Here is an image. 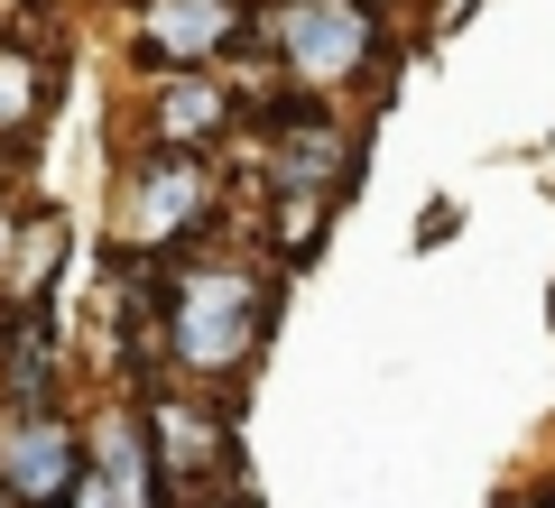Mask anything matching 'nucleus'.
<instances>
[{
    "label": "nucleus",
    "instance_id": "dca6fc26",
    "mask_svg": "<svg viewBox=\"0 0 555 508\" xmlns=\"http://www.w3.org/2000/svg\"><path fill=\"white\" fill-rule=\"evenodd\" d=\"M0 508H10V499H0Z\"/></svg>",
    "mask_w": 555,
    "mask_h": 508
},
{
    "label": "nucleus",
    "instance_id": "39448f33",
    "mask_svg": "<svg viewBox=\"0 0 555 508\" xmlns=\"http://www.w3.org/2000/svg\"><path fill=\"white\" fill-rule=\"evenodd\" d=\"M83 426L56 407H10L0 416V499L20 508H65L83 490Z\"/></svg>",
    "mask_w": 555,
    "mask_h": 508
},
{
    "label": "nucleus",
    "instance_id": "423d86ee",
    "mask_svg": "<svg viewBox=\"0 0 555 508\" xmlns=\"http://www.w3.org/2000/svg\"><path fill=\"white\" fill-rule=\"evenodd\" d=\"M139 426H149V453H158L167 508L214 499V490L241 471V463H232V426H222L214 407H195V398H149V407H139Z\"/></svg>",
    "mask_w": 555,
    "mask_h": 508
},
{
    "label": "nucleus",
    "instance_id": "f257e3e1",
    "mask_svg": "<svg viewBox=\"0 0 555 508\" xmlns=\"http://www.w3.org/2000/svg\"><path fill=\"white\" fill-rule=\"evenodd\" d=\"M278 277L259 259H195V269L158 277V324H167V370H185L195 389H232L259 361Z\"/></svg>",
    "mask_w": 555,
    "mask_h": 508
},
{
    "label": "nucleus",
    "instance_id": "4468645a",
    "mask_svg": "<svg viewBox=\"0 0 555 508\" xmlns=\"http://www.w3.org/2000/svg\"><path fill=\"white\" fill-rule=\"evenodd\" d=\"M65 508H112V499H102V481H93V471H83V490H75V499H65Z\"/></svg>",
    "mask_w": 555,
    "mask_h": 508
},
{
    "label": "nucleus",
    "instance_id": "0eeeda50",
    "mask_svg": "<svg viewBox=\"0 0 555 508\" xmlns=\"http://www.w3.org/2000/svg\"><path fill=\"white\" fill-rule=\"evenodd\" d=\"M232 93L222 75H149V139L139 148H177V157H214L232 139Z\"/></svg>",
    "mask_w": 555,
    "mask_h": 508
},
{
    "label": "nucleus",
    "instance_id": "1a4fd4ad",
    "mask_svg": "<svg viewBox=\"0 0 555 508\" xmlns=\"http://www.w3.org/2000/svg\"><path fill=\"white\" fill-rule=\"evenodd\" d=\"M83 463H93V481H102V499H112V508H167L158 453H149V426H139L130 407H102V416H93Z\"/></svg>",
    "mask_w": 555,
    "mask_h": 508
},
{
    "label": "nucleus",
    "instance_id": "ddd939ff",
    "mask_svg": "<svg viewBox=\"0 0 555 508\" xmlns=\"http://www.w3.org/2000/svg\"><path fill=\"white\" fill-rule=\"evenodd\" d=\"M454 213H463V204H426V222H416V240H454Z\"/></svg>",
    "mask_w": 555,
    "mask_h": 508
},
{
    "label": "nucleus",
    "instance_id": "f3484780",
    "mask_svg": "<svg viewBox=\"0 0 555 508\" xmlns=\"http://www.w3.org/2000/svg\"><path fill=\"white\" fill-rule=\"evenodd\" d=\"M10 508H20V499H10Z\"/></svg>",
    "mask_w": 555,
    "mask_h": 508
},
{
    "label": "nucleus",
    "instance_id": "9b49d317",
    "mask_svg": "<svg viewBox=\"0 0 555 508\" xmlns=\"http://www.w3.org/2000/svg\"><path fill=\"white\" fill-rule=\"evenodd\" d=\"M324 222H334V204H324V195H278V204H269V250H278V269H306V259L324 250Z\"/></svg>",
    "mask_w": 555,
    "mask_h": 508
},
{
    "label": "nucleus",
    "instance_id": "20e7f679",
    "mask_svg": "<svg viewBox=\"0 0 555 508\" xmlns=\"http://www.w3.org/2000/svg\"><path fill=\"white\" fill-rule=\"evenodd\" d=\"M241 38H259V19L241 0H139L130 19L139 75H214Z\"/></svg>",
    "mask_w": 555,
    "mask_h": 508
},
{
    "label": "nucleus",
    "instance_id": "f8f14e48",
    "mask_svg": "<svg viewBox=\"0 0 555 508\" xmlns=\"http://www.w3.org/2000/svg\"><path fill=\"white\" fill-rule=\"evenodd\" d=\"M38 93H47L38 65L0 47V148H28V130H38Z\"/></svg>",
    "mask_w": 555,
    "mask_h": 508
},
{
    "label": "nucleus",
    "instance_id": "6e6552de",
    "mask_svg": "<svg viewBox=\"0 0 555 508\" xmlns=\"http://www.w3.org/2000/svg\"><path fill=\"white\" fill-rule=\"evenodd\" d=\"M56 389H65L56 305H0V398L10 407H56Z\"/></svg>",
    "mask_w": 555,
    "mask_h": 508
},
{
    "label": "nucleus",
    "instance_id": "2eb2a0df",
    "mask_svg": "<svg viewBox=\"0 0 555 508\" xmlns=\"http://www.w3.org/2000/svg\"><path fill=\"white\" fill-rule=\"evenodd\" d=\"M204 508H250V499H241V490H232V499H204Z\"/></svg>",
    "mask_w": 555,
    "mask_h": 508
},
{
    "label": "nucleus",
    "instance_id": "9d476101",
    "mask_svg": "<svg viewBox=\"0 0 555 508\" xmlns=\"http://www.w3.org/2000/svg\"><path fill=\"white\" fill-rule=\"evenodd\" d=\"M10 232H20V250L0 259V305H47V277L65 269V213L28 204V213H10Z\"/></svg>",
    "mask_w": 555,
    "mask_h": 508
},
{
    "label": "nucleus",
    "instance_id": "7ed1b4c3",
    "mask_svg": "<svg viewBox=\"0 0 555 508\" xmlns=\"http://www.w3.org/2000/svg\"><path fill=\"white\" fill-rule=\"evenodd\" d=\"M222 213V177L214 157H177V148H139L112 177V240L120 259H167Z\"/></svg>",
    "mask_w": 555,
    "mask_h": 508
},
{
    "label": "nucleus",
    "instance_id": "f03ea898",
    "mask_svg": "<svg viewBox=\"0 0 555 508\" xmlns=\"http://www.w3.org/2000/svg\"><path fill=\"white\" fill-rule=\"evenodd\" d=\"M259 38L297 93H352L361 75L389 65V28H379L371 0H269Z\"/></svg>",
    "mask_w": 555,
    "mask_h": 508
}]
</instances>
